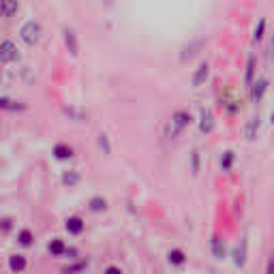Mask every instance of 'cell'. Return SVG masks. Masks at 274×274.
<instances>
[{
  "instance_id": "obj_1",
  "label": "cell",
  "mask_w": 274,
  "mask_h": 274,
  "mask_svg": "<svg viewBox=\"0 0 274 274\" xmlns=\"http://www.w3.org/2000/svg\"><path fill=\"white\" fill-rule=\"evenodd\" d=\"M22 41L28 45H34V43H39V39H41V26L37 24V22H26L24 26H22Z\"/></svg>"
},
{
  "instance_id": "obj_2",
  "label": "cell",
  "mask_w": 274,
  "mask_h": 274,
  "mask_svg": "<svg viewBox=\"0 0 274 274\" xmlns=\"http://www.w3.org/2000/svg\"><path fill=\"white\" fill-rule=\"evenodd\" d=\"M17 58H20V51H17L13 41H2V45H0V62L9 65V62L17 60Z\"/></svg>"
},
{
  "instance_id": "obj_3",
  "label": "cell",
  "mask_w": 274,
  "mask_h": 274,
  "mask_svg": "<svg viewBox=\"0 0 274 274\" xmlns=\"http://www.w3.org/2000/svg\"><path fill=\"white\" fill-rule=\"evenodd\" d=\"M189 122H191V116L186 114V112H176L172 116V137H176L180 131L184 129V126H189Z\"/></svg>"
},
{
  "instance_id": "obj_4",
  "label": "cell",
  "mask_w": 274,
  "mask_h": 274,
  "mask_svg": "<svg viewBox=\"0 0 274 274\" xmlns=\"http://www.w3.org/2000/svg\"><path fill=\"white\" fill-rule=\"evenodd\" d=\"M199 131L203 133V135H208V133H212L214 131V116L210 109L203 107L201 112H199Z\"/></svg>"
},
{
  "instance_id": "obj_5",
  "label": "cell",
  "mask_w": 274,
  "mask_h": 274,
  "mask_svg": "<svg viewBox=\"0 0 274 274\" xmlns=\"http://www.w3.org/2000/svg\"><path fill=\"white\" fill-rule=\"evenodd\" d=\"M266 88H268V79L259 77L257 81H253V86H250V99H253L255 103H259L261 97H264V92H266Z\"/></svg>"
},
{
  "instance_id": "obj_6",
  "label": "cell",
  "mask_w": 274,
  "mask_h": 274,
  "mask_svg": "<svg viewBox=\"0 0 274 274\" xmlns=\"http://www.w3.org/2000/svg\"><path fill=\"white\" fill-rule=\"evenodd\" d=\"M208 71H210L208 62H201V65L195 69V73H193V88H199V86H203V81L208 79Z\"/></svg>"
},
{
  "instance_id": "obj_7",
  "label": "cell",
  "mask_w": 274,
  "mask_h": 274,
  "mask_svg": "<svg viewBox=\"0 0 274 274\" xmlns=\"http://www.w3.org/2000/svg\"><path fill=\"white\" fill-rule=\"evenodd\" d=\"M26 266H28V261H26L24 255H11V257H9V270L11 272L20 274V272L26 270Z\"/></svg>"
},
{
  "instance_id": "obj_8",
  "label": "cell",
  "mask_w": 274,
  "mask_h": 274,
  "mask_svg": "<svg viewBox=\"0 0 274 274\" xmlns=\"http://www.w3.org/2000/svg\"><path fill=\"white\" fill-rule=\"evenodd\" d=\"M65 45L71 56H77V37H75V30L71 28H65Z\"/></svg>"
},
{
  "instance_id": "obj_9",
  "label": "cell",
  "mask_w": 274,
  "mask_h": 274,
  "mask_svg": "<svg viewBox=\"0 0 274 274\" xmlns=\"http://www.w3.org/2000/svg\"><path fill=\"white\" fill-rule=\"evenodd\" d=\"M244 261H247V240L242 238V242L238 244L236 250H234V264H236L238 268H242Z\"/></svg>"
},
{
  "instance_id": "obj_10",
  "label": "cell",
  "mask_w": 274,
  "mask_h": 274,
  "mask_svg": "<svg viewBox=\"0 0 274 274\" xmlns=\"http://www.w3.org/2000/svg\"><path fill=\"white\" fill-rule=\"evenodd\" d=\"M17 9H20V4H17V0H0V13L4 17H11L17 13Z\"/></svg>"
},
{
  "instance_id": "obj_11",
  "label": "cell",
  "mask_w": 274,
  "mask_h": 274,
  "mask_svg": "<svg viewBox=\"0 0 274 274\" xmlns=\"http://www.w3.org/2000/svg\"><path fill=\"white\" fill-rule=\"evenodd\" d=\"M54 156L58 161H67L73 156V148L67 144H58V146H54Z\"/></svg>"
},
{
  "instance_id": "obj_12",
  "label": "cell",
  "mask_w": 274,
  "mask_h": 274,
  "mask_svg": "<svg viewBox=\"0 0 274 274\" xmlns=\"http://www.w3.org/2000/svg\"><path fill=\"white\" fill-rule=\"evenodd\" d=\"M67 231L69 234H81L84 231V221H81L79 217H71V219H67Z\"/></svg>"
},
{
  "instance_id": "obj_13",
  "label": "cell",
  "mask_w": 274,
  "mask_h": 274,
  "mask_svg": "<svg viewBox=\"0 0 274 274\" xmlns=\"http://www.w3.org/2000/svg\"><path fill=\"white\" fill-rule=\"evenodd\" d=\"M201 45H203V41H201V39L193 41V43H191V45H186V48L182 50V56H180V58H182V60H189V58H193V56L197 54V50L201 48Z\"/></svg>"
},
{
  "instance_id": "obj_14",
  "label": "cell",
  "mask_w": 274,
  "mask_h": 274,
  "mask_svg": "<svg viewBox=\"0 0 274 274\" xmlns=\"http://www.w3.org/2000/svg\"><path fill=\"white\" fill-rule=\"evenodd\" d=\"M259 118H250L247 122V129H244V135H247V139H255L257 137V131H259Z\"/></svg>"
},
{
  "instance_id": "obj_15",
  "label": "cell",
  "mask_w": 274,
  "mask_h": 274,
  "mask_svg": "<svg viewBox=\"0 0 274 274\" xmlns=\"http://www.w3.org/2000/svg\"><path fill=\"white\" fill-rule=\"evenodd\" d=\"M212 255H214V259H223L225 257V242L221 240V238H217V236L212 238Z\"/></svg>"
},
{
  "instance_id": "obj_16",
  "label": "cell",
  "mask_w": 274,
  "mask_h": 274,
  "mask_svg": "<svg viewBox=\"0 0 274 274\" xmlns=\"http://www.w3.org/2000/svg\"><path fill=\"white\" fill-rule=\"evenodd\" d=\"M32 240H34V236H32L30 229H22L20 234H17V242H20L22 247H30Z\"/></svg>"
},
{
  "instance_id": "obj_17",
  "label": "cell",
  "mask_w": 274,
  "mask_h": 274,
  "mask_svg": "<svg viewBox=\"0 0 274 274\" xmlns=\"http://www.w3.org/2000/svg\"><path fill=\"white\" fill-rule=\"evenodd\" d=\"M79 182V174L77 172H65V174H62V184H65V186H75V184H77Z\"/></svg>"
},
{
  "instance_id": "obj_18",
  "label": "cell",
  "mask_w": 274,
  "mask_h": 274,
  "mask_svg": "<svg viewBox=\"0 0 274 274\" xmlns=\"http://www.w3.org/2000/svg\"><path fill=\"white\" fill-rule=\"evenodd\" d=\"M167 257H170V264H174V266H182L184 264V253L180 249H174V250H170V255H167Z\"/></svg>"
},
{
  "instance_id": "obj_19",
  "label": "cell",
  "mask_w": 274,
  "mask_h": 274,
  "mask_svg": "<svg viewBox=\"0 0 274 274\" xmlns=\"http://www.w3.org/2000/svg\"><path fill=\"white\" fill-rule=\"evenodd\" d=\"M48 249H50L51 255H62V253H67V247H65V242H62V240H51Z\"/></svg>"
},
{
  "instance_id": "obj_20",
  "label": "cell",
  "mask_w": 274,
  "mask_h": 274,
  "mask_svg": "<svg viewBox=\"0 0 274 274\" xmlns=\"http://www.w3.org/2000/svg\"><path fill=\"white\" fill-rule=\"evenodd\" d=\"M105 208H107V201H105L103 197H92L90 199V210L92 212H103Z\"/></svg>"
},
{
  "instance_id": "obj_21",
  "label": "cell",
  "mask_w": 274,
  "mask_h": 274,
  "mask_svg": "<svg viewBox=\"0 0 274 274\" xmlns=\"http://www.w3.org/2000/svg\"><path fill=\"white\" fill-rule=\"evenodd\" d=\"M231 165H234V152L227 150V152L223 154V159H221V167H223V172H229Z\"/></svg>"
},
{
  "instance_id": "obj_22",
  "label": "cell",
  "mask_w": 274,
  "mask_h": 274,
  "mask_svg": "<svg viewBox=\"0 0 274 274\" xmlns=\"http://www.w3.org/2000/svg\"><path fill=\"white\" fill-rule=\"evenodd\" d=\"M253 71H255V58L249 56V60H247V77H244V81H247L249 86H253Z\"/></svg>"
},
{
  "instance_id": "obj_23",
  "label": "cell",
  "mask_w": 274,
  "mask_h": 274,
  "mask_svg": "<svg viewBox=\"0 0 274 274\" xmlns=\"http://www.w3.org/2000/svg\"><path fill=\"white\" fill-rule=\"evenodd\" d=\"M0 105H2V109H26L24 103H15V101H9L7 97L0 99Z\"/></svg>"
},
{
  "instance_id": "obj_24",
  "label": "cell",
  "mask_w": 274,
  "mask_h": 274,
  "mask_svg": "<svg viewBox=\"0 0 274 274\" xmlns=\"http://www.w3.org/2000/svg\"><path fill=\"white\" fill-rule=\"evenodd\" d=\"M86 266H88V261H79V264H75V266H69L62 270V274H77L81 270H86Z\"/></svg>"
},
{
  "instance_id": "obj_25",
  "label": "cell",
  "mask_w": 274,
  "mask_h": 274,
  "mask_svg": "<svg viewBox=\"0 0 274 274\" xmlns=\"http://www.w3.org/2000/svg\"><path fill=\"white\" fill-rule=\"evenodd\" d=\"M264 30H266V20H259L257 28H255V34H253V41H261V37H264Z\"/></svg>"
},
{
  "instance_id": "obj_26",
  "label": "cell",
  "mask_w": 274,
  "mask_h": 274,
  "mask_svg": "<svg viewBox=\"0 0 274 274\" xmlns=\"http://www.w3.org/2000/svg\"><path fill=\"white\" fill-rule=\"evenodd\" d=\"M99 148H101L105 154H109V150H112V148H109V139H107V135H99Z\"/></svg>"
},
{
  "instance_id": "obj_27",
  "label": "cell",
  "mask_w": 274,
  "mask_h": 274,
  "mask_svg": "<svg viewBox=\"0 0 274 274\" xmlns=\"http://www.w3.org/2000/svg\"><path fill=\"white\" fill-rule=\"evenodd\" d=\"M191 163H193V174L197 176V172H199V152H197V150L191 152Z\"/></svg>"
},
{
  "instance_id": "obj_28",
  "label": "cell",
  "mask_w": 274,
  "mask_h": 274,
  "mask_svg": "<svg viewBox=\"0 0 274 274\" xmlns=\"http://www.w3.org/2000/svg\"><path fill=\"white\" fill-rule=\"evenodd\" d=\"M105 274H122L120 268H116V266H109L107 270H105Z\"/></svg>"
},
{
  "instance_id": "obj_29",
  "label": "cell",
  "mask_w": 274,
  "mask_h": 274,
  "mask_svg": "<svg viewBox=\"0 0 274 274\" xmlns=\"http://www.w3.org/2000/svg\"><path fill=\"white\" fill-rule=\"evenodd\" d=\"M268 274H274V255L270 257V264H268Z\"/></svg>"
},
{
  "instance_id": "obj_30",
  "label": "cell",
  "mask_w": 274,
  "mask_h": 274,
  "mask_svg": "<svg viewBox=\"0 0 274 274\" xmlns=\"http://www.w3.org/2000/svg\"><path fill=\"white\" fill-rule=\"evenodd\" d=\"M9 227H11V221H9V219H4V221H2V229H4V231H7V229H9Z\"/></svg>"
},
{
  "instance_id": "obj_31",
  "label": "cell",
  "mask_w": 274,
  "mask_h": 274,
  "mask_svg": "<svg viewBox=\"0 0 274 274\" xmlns=\"http://www.w3.org/2000/svg\"><path fill=\"white\" fill-rule=\"evenodd\" d=\"M270 58H274V37L270 41Z\"/></svg>"
},
{
  "instance_id": "obj_32",
  "label": "cell",
  "mask_w": 274,
  "mask_h": 274,
  "mask_svg": "<svg viewBox=\"0 0 274 274\" xmlns=\"http://www.w3.org/2000/svg\"><path fill=\"white\" fill-rule=\"evenodd\" d=\"M270 120H272V125H274V112H272V116H270Z\"/></svg>"
}]
</instances>
